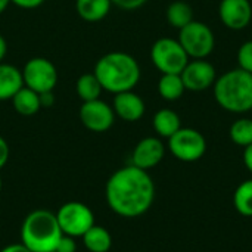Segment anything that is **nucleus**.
Returning a JSON list of instances; mask_svg holds the SVG:
<instances>
[{
  "mask_svg": "<svg viewBox=\"0 0 252 252\" xmlns=\"http://www.w3.org/2000/svg\"><path fill=\"white\" fill-rule=\"evenodd\" d=\"M109 208L124 219H136L149 211L155 199V183L146 170L126 165L111 174L105 186Z\"/></svg>",
  "mask_w": 252,
  "mask_h": 252,
  "instance_id": "1",
  "label": "nucleus"
},
{
  "mask_svg": "<svg viewBox=\"0 0 252 252\" xmlns=\"http://www.w3.org/2000/svg\"><path fill=\"white\" fill-rule=\"evenodd\" d=\"M93 72L102 89L114 94L133 90L142 75L137 59L126 52H109L100 56Z\"/></svg>",
  "mask_w": 252,
  "mask_h": 252,
  "instance_id": "2",
  "label": "nucleus"
},
{
  "mask_svg": "<svg viewBox=\"0 0 252 252\" xmlns=\"http://www.w3.org/2000/svg\"><path fill=\"white\" fill-rule=\"evenodd\" d=\"M214 99L220 108L232 114L252 111V74L241 68L217 77L213 86Z\"/></svg>",
  "mask_w": 252,
  "mask_h": 252,
  "instance_id": "3",
  "label": "nucleus"
},
{
  "mask_svg": "<svg viewBox=\"0 0 252 252\" xmlns=\"http://www.w3.org/2000/svg\"><path fill=\"white\" fill-rule=\"evenodd\" d=\"M62 235L56 214L47 210L31 211L21 226V244L31 252H55Z\"/></svg>",
  "mask_w": 252,
  "mask_h": 252,
  "instance_id": "4",
  "label": "nucleus"
},
{
  "mask_svg": "<svg viewBox=\"0 0 252 252\" xmlns=\"http://www.w3.org/2000/svg\"><path fill=\"white\" fill-rule=\"evenodd\" d=\"M151 61L161 74H182L190 58L177 38L161 37L151 47Z\"/></svg>",
  "mask_w": 252,
  "mask_h": 252,
  "instance_id": "5",
  "label": "nucleus"
},
{
  "mask_svg": "<svg viewBox=\"0 0 252 252\" xmlns=\"http://www.w3.org/2000/svg\"><path fill=\"white\" fill-rule=\"evenodd\" d=\"M177 40L190 59H207L216 47L213 30L205 22L196 19L179 30Z\"/></svg>",
  "mask_w": 252,
  "mask_h": 252,
  "instance_id": "6",
  "label": "nucleus"
},
{
  "mask_svg": "<svg viewBox=\"0 0 252 252\" xmlns=\"http://www.w3.org/2000/svg\"><path fill=\"white\" fill-rule=\"evenodd\" d=\"M56 219L62 233L72 238H81L93 224H96L92 208L78 201H69L61 205Z\"/></svg>",
  "mask_w": 252,
  "mask_h": 252,
  "instance_id": "7",
  "label": "nucleus"
},
{
  "mask_svg": "<svg viewBox=\"0 0 252 252\" xmlns=\"http://www.w3.org/2000/svg\"><path fill=\"white\" fill-rule=\"evenodd\" d=\"M168 149L174 158L182 162L199 161L207 152V139L190 127H182L168 139Z\"/></svg>",
  "mask_w": 252,
  "mask_h": 252,
  "instance_id": "8",
  "label": "nucleus"
},
{
  "mask_svg": "<svg viewBox=\"0 0 252 252\" xmlns=\"http://www.w3.org/2000/svg\"><path fill=\"white\" fill-rule=\"evenodd\" d=\"M24 86L30 87L31 90L40 93L53 92L58 84V69L55 63L46 58L37 56L31 58L22 69Z\"/></svg>",
  "mask_w": 252,
  "mask_h": 252,
  "instance_id": "9",
  "label": "nucleus"
},
{
  "mask_svg": "<svg viewBox=\"0 0 252 252\" xmlns=\"http://www.w3.org/2000/svg\"><path fill=\"white\" fill-rule=\"evenodd\" d=\"M78 115L81 124L93 133L108 131L115 121V112L112 106L102 99L83 102Z\"/></svg>",
  "mask_w": 252,
  "mask_h": 252,
  "instance_id": "10",
  "label": "nucleus"
},
{
  "mask_svg": "<svg viewBox=\"0 0 252 252\" xmlns=\"http://www.w3.org/2000/svg\"><path fill=\"white\" fill-rule=\"evenodd\" d=\"M180 75L186 90L190 92H204L211 89L217 80V71L207 59H190Z\"/></svg>",
  "mask_w": 252,
  "mask_h": 252,
  "instance_id": "11",
  "label": "nucleus"
},
{
  "mask_svg": "<svg viewBox=\"0 0 252 252\" xmlns=\"http://www.w3.org/2000/svg\"><path fill=\"white\" fill-rule=\"evenodd\" d=\"M221 24L233 31L247 28L252 21V4L250 0H221L219 4Z\"/></svg>",
  "mask_w": 252,
  "mask_h": 252,
  "instance_id": "12",
  "label": "nucleus"
},
{
  "mask_svg": "<svg viewBox=\"0 0 252 252\" xmlns=\"http://www.w3.org/2000/svg\"><path fill=\"white\" fill-rule=\"evenodd\" d=\"M165 155V145L161 137L149 136L137 142L131 154V164L142 170H151L157 167Z\"/></svg>",
  "mask_w": 252,
  "mask_h": 252,
  "instance_id": "13",
  "label": "nucleus"
},
{
  "mask_svg": "<svg viewBox=\"0 0 252 252\" xmlns=\"http://www.w3.org/2000/svg\"><path fill=\"white\" fill-rule=\"evenodd\" d=\"M112 109L115 112V117L121 118L127 123H136L139 121L146 111L145 100L134 93L133 90L117 93L112 100Z\"/></svg>",
  "mask_w": 252,
  "mask_h": 252,
  "instance_id": "14",
  "label": "nucleus"
},
{
  "mask_svg": "<svg viewBox=\"0 0 252 252\" xmlns=\"http://www.w3.org/2000/svg\"><path fill=\"white\" fill-rule=\"evenodd\" d=\"M21 87H24L22 71L10 63L0 62V100H12Z\"/></svg>",
  "mask_w": 252,
  "mask_h": 252,
  "instance_id": "15",
  "label": "nucleus"
},
{
  "mask_svg": "<svg viewBox=\"0 0 252 252\" xmlns=\"http://www.w3.org/2000/svg\"><path fill=\"white\" fill-rule=\"evenodd\" d=\"M152 127L159 137L170 139L174 133H177L182 128V120L176 111L170 108H162L155 112L152 118Z\"/></svg>",
  "mask_w": 252,
  "mask_h": 252,
  "instance_id": "16",
  "label": "nucleus"
},
{
  "mask_svg": "<svg viewBox=\"0 0 252 252\" xmlns=\"http://www.w3.org/2000/svg\"><path fill=\"white\" fill-rule=\"evenodd\" d=\"M111 0H77L75 10L78 16L87 22H97L108 16L111 10Z\"/></svg>",
  "mask_w": 252,
  "mask_h": 252,
  "instance_id": "17",
  "label": "nucleus"
},
{
  "mask_svg": "<svg viewBox=\"0 0 252 252\" xmlns=\"http://www.w3.org/2000/svg\"><path fill=\"white\" fill-rule=\"evenodd\" d=\"M12 105H13L15 111L19 115H24V117L35 115L41 109V103H40L38 93L34 92V90H31L27 86L21 87L18 90V93L12 97Z\"/></svg>",
  "mask_w": 252,
  "mask_h": 252,
  "instance_id": "18",
  "label": "nucleus"
},
{
  "mask_svg": "<svg viewBox=\"0 0 252 252\" xmlns=\"http://www.w3.org/2000/svg\"><path fill=\"white\" fill-rule=\"evenodd\" d=\"M83 244L89 252H109L112 248V236L103 226L93 224L83 236Z\"/></svg>",
  "mask_w": 252,
  "mask_h": 252,
  "instance_id": "19",
  "label": "nucleus"
},
{
  "mask_svg": "<svg viewBox=\"0 0 252 252\" xmlns=\"http://www.w3.org/2000/svg\"><path fill=\"white\" fill-rule=\"evenodd\" d=\"M186 92L180 74H161L158 80V93L164 100L176 102Z\"/></svg>",
  "mask_w": 252,
  "mask_h": 252,
  "instance_id": "20",
  "label": "nucleus"
},
{
  "mask_svg": "<svg viewBox=\"0 0 252 252\" xmlns=\"http://www.w3.org/2000/svg\"><path fill=\"white\" fill-rule=\"evenodd\" d=\"M165 18L167 22L176 28V30H182L183 27H186L188 24H190L195 18H193V7L183 0H176L173 3L168 4L167 12H165Z\"/></svg>",
  "mask_w": 252,
  "mask_h": 252,
  "instance_id": "21",
  "label": "nucleus"
},
{
  "mask_svg": "<svg viewBox=\"0 0 252 252\" xmlns=\"http://www.w3.org/2000/svg\"><path fill=\"white\" fill-rule=\"evenodd\" d=\"M75 92L83 102H89L100 99V93L103 92V89L94 72H87L78 77L75 83Z\"/></svg>",
  "mask_w": 252,
  "mask_h": 252,
  "instance_id": "22",
  "label": "nucleus"
},
{
  "mask_svg": "<svg viewBox=\"0 0 252 252\" xmlns=\"http://www.w3.org/2000/svg\"><path fill=\"white\" fill-rule=\"evenodd\" d=\"M233 205L244 217H252V179L242 182L233 195Z\"/></svg>",
  "mask_w": 252,
  "mask_h": 252,
  "instance_id": "23",
  "label": "nucleus"
},
{
  "mask_svg": "<svg viewBox=\"0 0 252 252\" xmlns=\"http://www.w3.org/2000/svg\"><path fill=\"white\" fill-rule=\"evenodd\" d=\"M229 136L232 142L241 148H247L252 143V120L251 118H239L236 120L229 130Z\"/></svg>",
  "mask_w": 252,
  "mask_h": 252,
  "instance_id": "24",
  "label": "nucleus"
},
{
  "mask_svg": "<svg viewBox=\"0 0 252 252\" xmlns=\"http://www.w3.org/2000/svg\"><path fill=\"white\" fill-rule=\"evenodd\" d=\"M238 68L252 74V40L242 43L236 53Z\"/></svg>",
  "mask_w": 252,
  "mask_h": 252,
  "instance_id": "25",
  "label": "nucleus"
},
{
  "mask_svg": "<svg viewBox=\"0 0 252 252\" xmlns=\"http://www.w3.org/2000/svg\"><path fill=\"white\" fill-rule=\"evenodd\" d=\"M55 252H77V242L75 238L68 236V235H62Z\"/></svg>",
  "mask_w": 252,
  "mask_h": 252,
  "instance_id": "26",
  "label": "nucleus"
},
{
  "mask_svg": "<svg viewBox=\"0 0 252 252\" xmlns=\"http://www.w3.org/2000/svg\"><path fill=\"white\" fill-rule=\"evenodd\" d=\"M112 4L118 6L123 10H136L142 7L148 0H111Z\"/></svg>",
  "mask_w": 252,
  "mask_h": 252,
  "instance_id": "27",
  "label": "nucleus"
},
{
  "mask_svg": "<svg viewBox=\"0 0 252 252\" xmlns=\"http://www.w3.org/2000/svg\"><path fill=\"white\" fill-rule=\"evenodd\" d=\"M9 155H10V149L7 142L0 136V170L7 164L9 161Z\"/></svg>",
  "mask_w": 252,
  "mask_h": 252,
  "instance_id": "28",
  "label": "nucleus"
},
{
  "mask_svg": "<svg viewBox=\"0 0 252 252\" xmlns=\"http://www.w3.org/2000/svg\"><path fill=\"white\" fill-rule=\"evenodd\" d=\"M10 1L22 9H35L44 3V0H10Z\"/></svg>",
  "mask_w": 252,
  "mask_h": 252,
  "instance_id": "29",
  "label": "nucleus"
},
{
  "mask_svg": "<svg viewBox=\"0 0 252 252\" xmlns=\"http://www.w3.org/2000/svg\"><path fill=\"white\" fill-rule=\"evenodd\" d=\"M40 103L41 108H50L55 105V94L53 92H46V93H40Z\"/></svg>",
  "mask_w": 252,
  "mask_h": 252,
  "instance_id": "30",
  "label": "nucleus"
},
{
  "mask_svg": "<svg viewBox=\"0 0 252 252\" xmlns=\"http://www.w3.org/2000/svg\"><path fill=\"white\" fill-rule=\"evenodd\" d=\"M244 164L248 168V171L252 173V143L250 146L244 148Z\"/></svg>",
  "mask_w": 252,
  "mask_h": 252,
  "instance_id": "31",
  "label": "nucleus"
},
{
  "mask_svg": "<svg viewBox=\"0 0 252 252\" xmlns=\"http://www.w3.org/2000/svg\"><path fill=\"white\" fill-rule=\"evenodd\" d=\"M0 252H31L24 244H12V245H7V247H4L3 250Z\"/></svg>",
  "mask_w": 252,
  "mask_h": 252,
  "instance_id": "32",
  "label": "nucleus"
},
{
  "mask_svg": "<svg viewBox=\"0 0 252 252\" xmlns=\"http://www.w3.org/2000/svg\"><path fill=\"white\" fill-rule=\"evenodd\" d=\"M6 52H7V43H6L4 37L0 34V62H3V59L6 56Z\"/></svg>",
  "mask_w": 252,
  "mask_h": 252,
  "instance_id": "33",
  "label": "nucleus"
},
{
  "mask_svg": "<svg viewBox=\"0 0 252 252\" xmlns=\"http://www.w3.org/2000/svg\"><path fill=\"white\" fill-rule=\"evenodd\" d=\"M10 0H0V15L6 10V7L9 6Z\"/></svg>",
  "mask_w": 252,
  "mask_h": 252,
  "instance_id": "34",
  "label": "nucleus"
},
{
  "mask_svg": "<svg viewBox=\"0 0 252 252\" xmlns=\"http://www.w3.org/2000/svg\"><path fill=\"white\" fill-rule=\"evenodd\" d=\"M1 188H3V180H1V176H0V192H1Z\"/></svg>",
  "mask_w": 252,
  "mask_h": 252,
  "instance_id": "35",
  "label": "nucleus"
},
{
  "mask_svg": "<svg viewBox=\"0 0 252 252\" xmlns=\"http://www.w3.org/2000/svg\"><path fill=\"white\" fill-rule=\"evenodd\" d=\"M133 252H140V251H133Z\"/></svg>",
  "mask_w": 252,
  "mask_h": 252,
  "instance_id": "36",
  "label": "nucleus"
}]
</instances>
